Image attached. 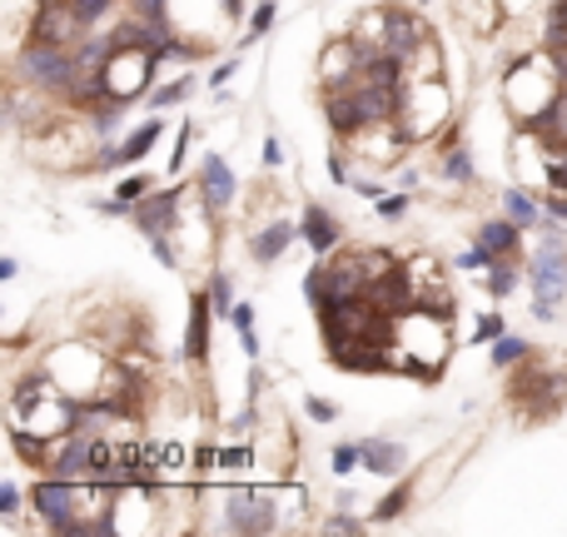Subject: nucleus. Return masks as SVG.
<instances>
[{
	"label": "nucleus",
	"mask_w": 567,
	"mask_h": 537,
	"mask_svg": "<svg viewBox=\"0 0 567 537\" xmlns=\"http://www.w3.org/2000/svg\"><path fill=\"white\" fill-rule=\"evenodd\" d=\"M229 324H234V334H244V328H254V304H234V314H229Z\"/></svg>",
	"instance_id": "obj_55"
},
{
	"label": "nucleus",
	"mask_w": 567,
	"mask_h": 537,
	"mask_svg": "<svg viewBox=\"0 0 567 537\" xmlns=\"http://www.w3.org/2000/svg\"><path fill=\"white\" fill-rule=\"evenodd\" d=\"M374 209H378V219H388V224H398V219H403L408 209H413V189H393V194H384Z\"/></svg>",
	"instance_id": "obj_37"
},
{
	"label": "nucleus",
	"mask_w": 567,
	"mask_h": 537,
	"mask_svg": "<svg viewBox=\"0 0 567 537\" xmlns=\"http://www.w3.org/2000/svg\"><path fill=\"white\" fill-rule=\"evenodd\" d=\"M344 155H348L344 145L328 155V179H334V185H354V175H348V159H344Z\"/></svg>",
	"instance_id": "obj_51"
},
{
	"label": "nucleus",
	"mask_w": 567,
	"mask_h": 537,
	"mask_svg": "<svg viewBox=\"0 0 567 537\" xmlns=\"http://www.w3.org/2000/svg\"><path fill=\"white\" fill-rule=\"evenodd\" d=\"M195 189H199V199H204V209H209V214H224V209L239 199V175H234V169H229V159L219 155V149H209V155H199Z\"/></svg>",
	"instance_id": "obj_10"
},
{
	"label": "nucleus",
	"mask_w": 567,
	"mask_h": 537,
	"mask_svg": "<svg viewBox=\"0 0 567 537\" xmlns=\"http://www.w3.org/2000/svg\"><path fill=\"white\" fill-rule=\"evenodd\" d=\"M348 189H354V194H358V199H368V204H378V199H384V194H388V189H384V185H378V179H358V175H354V185H348Z\"/></svg>",
	"instance_id": "obj_53"
},
{
	"label": "nucleus",
	"mask_w": 567,
	"mask_h": 537,
	"mask_svg": "<svg viewBox=\"0 0 567 537\" xmlns=\"http://www.w3.org/2000/svg\"><path fill=\"white\" fill-rule=\"evenodd\" d=\"M15 80L65 105V90H70V80H75V50H70V45H40V40H25V45L15 50Z\"/></svg>",
	"instance_id": "obj_4"
},
{
	"label": "nucleus",
	"mask_w": 567,
	"mask_h": 537,
	"mask_svg": "<svg viewBox=\"0 0 567 537\" xmlns=\"http://www.w3.org/2000/svg\"><path fill=\"white\" fill-rule=\"evenodd\" d=\"M25 487L15 483V477H6V483H0V517H6V523H15L20 517V503H25Z\"/></svg>",
	"instance_id": "obj_40"
},
{
	"label": "nucleus",
	"mask_w": 567,
	"mask_h": 537,
	"mask_svg": "<svg viewBox=\"0 0 567 537\" xmlns=\"http://www.w3.org/2000/svg\"><path fill=\"white\" fill-rule=\"evenodd\" d=\"M503 214H507V219H517L523 229H543V224H547L543 199H533V189H527V185L503 189Z\"/></svg>",
	"instance_id": "obj_20"
},
{
	"label": "nucleus",
	"mask_w": 567,
	"mask_h": 537,
	"mask_svg": "<svg viewBox=\"0 0 567 537\" xmlns=\"http://www.w3.org/2000/svg\"><path fill=\"white\" fill-rule=\"evenodd\" d=\"M159 60L155 50H115L105 65V85H109V99H125L135 105L139 95H149V80H155Z\"/></svg>",
	"instance_id": "obj_7"
},
{
	"label": "nucleus",
	"mask_w": 567,
	"mask_h": 537,
	"mask_svg": "<svg viewBox=\"0 0 567 537\" xmlns=\"http://www.w3.org/2000/svg\"><path fill=\"white\" fill-rule=\"evenodd\" d=\"M259 413H254V403H244V408H239V413H234V423H229V438H254L259 433Z\"/></svg>",
	"instance_id": "obj_48"
},
{
	"label": "nucleus",
	"mask_w": 567,
	"mask_h": 537,
	"mask_svg": "<svg viewBox=\"0 0 567 537\" xmlns=\"http://www.w3.org/2000/svg\"><path fill=\"white\" fill-rule=\"evenodd\" d=\"M304 298L308 308L324 304V259H314V268H304Z\"/></svg>",
	"instance_id": "obj_43"
},
{
	"label": "nucleus",
	"mask_w": 567,
	"mask_h": 537,
	"mask_svg": "<svg viewBox=\"0 0 567 537\" xmlns=\"http://www.w3.org/2000/svg\"><path fill=\"white\" fill-rule=\"evenodd\" d=\"M298 234H304V244L314 249V259H328L338 244H344V224H338L334 209H324L318 199H308V204H304V219H298Z\"/></svg>",
	"instance_id": "obj_16"
},
{
	"label": "nucleus",
	"mask_w": 567,
	"mask_h": 537,
	"mask_svg": "<svg viewBox=\"0 0 567 537\" xmlns=\"http://www.w3.org/2000/svg\"><path fill=\"white\" fill-rule=\"evenodd\" d=\"M70 6H75L80 25H85V30H95V25H105V20L115 15V6H119V0H70Z\"/></svg>",
	"instance_id": "obj_35"
},
{
	"label": "nucleus",
	"mask_w": 567,
	"mask_h": 537,
	"mask_svg": "<svg viewBox=\"0 0 567 537\" xmlns=\"http://www.w3.org/2000/svg\"><path fill=\"white\" fill-rule=\"evenodd\" d=\"M493 264H497V254L487 244H477V239H473V249H463V254L453 259V268H463V274H487Z\"/></svg>",
	"instance_id": "obj_36"
},
{
	"label": "nucleus",
	"mask_w": 567,
	"mask_h": 537,
	"mask_svg": "<svg viewBox=\"0 0 567 537\" xmlns=\"http://www.w3.org/2000/svg\"><path fill=\"white\" fill-rule=\"evenodd\" d=\"M523 278H527V268H517V259H497V264L483 274V288H487L493 298H513Z\"/></svg>",
	"instance_id": "obj_27"
},
{
	"label": "nucleus",
	"mask_w": 567,
	"mask_h": 537,
	"mask_svg": "<svg viewBox=\"0 0 567 537\" xmlns=\"http://www.w3.org/2000/svg\"><path fill=\"white\" fill-rule=\"evenodd\" d=\"M6 438H10V448H15V457H20L25 467H35V473L45 467V457H50V438H40L35 428H25V423H10V428H6Z\"/></svg>",
	"instance_id": "obj_24"
},
{
	"label": "nucleus",
	"mask_w": 567,
	"mask_h": 537,
	"mask_svg": "<svg viewBox=\"0 0 567 537\" xmlns=\"http://www.w3.org/2000/svg\"><path fill=\"white\" fill-rule=\"evenodd\" d=\"M503 334H507L503 314H483L477 318V328H473V344H493V338H503Z\"/></svg>",
	"instance_id": "obj_46"
},
{
	"label": "nucleus",
	"mask_w": 567,
	"mask_h": 537,
	"mask_svg": "<svg viewBox=\"0 0 567 537\" xmlns=\"http://www.w3.org/2000/svg\"><path fill=\"white\" fill-rule=\"evenodd\" d=\"M274 20H279V0H259V6L249 10V30L239 35V50H249L254 40H264L269 30H274Z\"/></svg>",
	"instance_id": "obj_31"
},
{
	"label": "nucleus",
	"mask_w": 567,
	"mask_h": 537,
	"mask_svg": "<svg viewBox=\"0 0 567 537\" xmlns=\"http://www.w3.org/2000/svg\"><path fill=\"white\" fill-rule=\"evenodd\" d=\"M523 234H527V229L517 224V219H507V214L503 219H483V224L473 229L477 244H487L497 259H517V254H523Z\"/></svg>",
	"instance_id": "obj_19"
},
{
	"label": "nucleus",
	"mask_w": 567,
	"mask_h": 537,
	"mask_svg": "<svg viewBox=\"0 0 567 537\" xmlns=\"http://www.w3.org/2000/svg\"><path fill=\"white\" fill-rule=\"evenodd\" d=\"M195 85H199V75H179V80H169V85H155V90H149V109L185 105V99L195 95Z\"/></svg>",
	"instance_id": "obj_30"
},
{
	"label": "nucleus",
	"mask_w": 567,
	"mask_h": 537,
	"mask_svg": "<svg viewBox=\"0 0 567 537\" xmlns=\"http://www.w3.org/2000/svg\"><path fill=\"white\" fill-rule=\"evenodd\" d=\"M543 209H547V219L567 224V194H563V189H543Z\"/></svg>",
	"instance_id": "obj_50"
},
{
	"label": "nucleus",
	"mask_w": 567,
	"mask_h": 537,
	"mask_svg": "<svg viewBox=\"0 0 567 537\" xmlns=\"http://www.w3.org/2000/svg\"><path fill=\"white\" fill-rule=\"evenodd\" d=\"M214 298H209V288H189V324H185V358L189 364H204L209 358V328H214Z\"/></svg>",
	"instance_id": "obj_14"
},
{
	"label": "nucleus",
	"mask_w": 567,
	"mask_h": 537,
	"mask_svg": "<svg viewBox=\"0 0 567 537\" xmlns=\"http://www.w3.org/2000/svg\"><path fill=\"white\" fill-rule=\"evenodd\" d=\"M259 159H264V169H279V165H284V159H288L284 139H279V135H269V139H264V155H259Z\"/></svg>",
	"instance_id": "obj_52"
},
{
	"label": "nucleus",
	"mask_w": 567,
	"mask_h": 537,
	"mask_svg": "<svg viewBox=\"0 0 567 537\" xmlns=\"http://www.w3.org/2000/svg\"><path fill=\"white\" fill-rule=\"evenodd\" d=\"M239 348H244L249 364H259V354H264V344H259V328H244V334H239Z\"/></svg>",
	"instance_id": "obj_54"
},
{
	"label": "nucleus",
	"mask_w": 567,
	"mask_h": 537,
	"mask_svg": "<svg viewBox=\"0 0 567 537\" xmlns=\"http://www.w3.org/2000/svg\"><path fill=\"white\" fill-rule=\"evenodd\" d=\"M318 90H334V85H354L364 75V45L354 35H334L324 50H318Z\"/></svg>",
	"instance_id": "obj_11"
},
{
	"label": "nucleus",
	"mask_w": 567,
	"mask_h": 537,
	"mask_svg": "<svg viewBox=\"0 0 567 537\" xmlns=\"http://www.w3.org/2000/svg\"><path fill=\"white\" fill-rule=\"evenodd\" d=\"M159 135H165V119H145V125H135L125 139H119V169L125 165H139V159H149V149L159 145Z\"/></svg>",
	"instance_id": "obj_21"
},
{
	"label": "nucleus",
	"mask_w": 567,
	"mask_h": 537,
	"mask_svg": "<svg viewBox=\"0 0 567 537\" xmlns=\"http://www.w3.org/2000/svg\"><path fill=\"white\" fill-rule=\"evenodd\" d=\"M15 274H20V264L6 254V259H0V278H6V284H10V278H15Z\"/></svg>",
	"instance_id": "obj_58"
},
{
	"label": "nucleus",
	"mask_w": 567,
	"mask_h": 537,
	"mask_svg": "<svg viewBox=\"0 0 567 537\" xmlns=\"http://www.w3.org/2000/svg\"><path fill=\"white\" fill-rule=\"evenodd\" d=\"M149 189H155V185H149V175H139V169H129V175H119L115 194L125 199V204H139V199H145Z\"/></svg>",
	"instance_id": "obj_39"
},
{
	"label": "nucleus",
	"mask_w": 567,
	"mask_h": 537,
	"mask_svg": "<svg viewBox=\"0 0 567 537\" xmlns=\"http://www.w3.org/2000/svg\"><path fill=\"white\" fill-rule=\"evenodd\" d=\"M408 278H413V294H418V304H423V308H443V314H453L448 274H443V264H438L433 254L408 259Z\"/></svg>",
	"instance_id": "obj_15"
},
{
	"label": "nucleus",
	"mask_w": 567,
	"mask_h": 537,
	"mask_svg": "<svg viewBox=\"0 0 567 537\" xmlns=\"http://www.w3.org/2000/svg\"><path fill=\"white\" fill-rule=\"evenodd\" d=\"M364 268H368V288H374L378 278L398 274V268H403V259H398L393 249H364Z\"/></svg>",
	"instance_id": "obj_33"
},
{
	"label": "nucleus",
	"mask_w": 567,
	"mask_h": 537,
	"mask_svg": "<svg viewBox=\"0 0 567 537\" xmlns=\"http://www.w3.org/2000/svg\"><path fill=\"white\" fill-rule=\"evenodd\" d=\"M408 503H413V477H403V483H398L393 493H388L384 503L374 507V523H393V517H403Z\"/></svg>",
	"instance_id": "obj_32"
},
{
	"label": "nucleus",
	"mask_w": 567,
	"mask_h": 537,
	"mask_svg": "<svg viewBox=\"0 0 567 537\" xmlns=\"http://www.w3.org/2000/svg\"><path fill=\"white\" fill-rule=\"evenodd\" d=\"M453 10L468 20V30H477V35H497V25H503V15H507L503 0H453Z\"/></svg>",
	"instance_id": "obj_22"
},
{
	"label": "nucleus",
	"mask_w": 567,
	"mask_h": 537,
	"mask_svg": "<svg viewBox=\"0 0 567 537\" xmlns=\"http://www.w3.org/2000/svg\"><path fill=\"white\" fill-rule=\"evenodd\" d=\"M239 60H244V50H234V55H229V60H219V65L209 70V90H224L229 80L239 75Z\"/></svg>",
	"instance_id": "obj_45"
},
{
	"label": "nucleus",
	"mask_w": 567,
	"mask_h": 537,
	"mask_svg": "<svg viewBox=\"0 0 567 537\" xmlns=\"http://www.w3.org/2000/svg\"><path fill=\"white\" fill-rule=\"evenodd\" d=\"M433 35V25H428L423 15H418V10H408V6H393V15H388V55H398L408 65V55H413L418 45H423V40Z\"/></svg>",
	"instance_id": "obj_17"
},
{
	"label": "nucleus",
	"mask_w": 567,
	"mask_h": 537,
	"mask_svg": "<svg viewBox=\"0 0 567 537\" xmlns=\"http://www.w3.org/2000/svg\"><path fill=\"white\" fill-rule=\"evenodd\" d=\"M553 50V60H557V75H563V85H567V40H557V45H547Z\"/></svg>",
	"instance_id": "obj_56"
},
{
	"label": "nucleus",
	"mask_w": 567,
	"mask_h": 537,
	"mask_svg": "<svg viewBox=\"0 0 567 537\" xmlns=\"http://www.w3.org/2000/svg\"><path fill=\"white\" fill-rule=\"evenodd\" d=\"M318 527H324V533H364V517H354V513H328Z\"/></svg>",
	"instance_id": "obj_49"
},
{
	"label": "nucleus",
	"mask_w": 567,
	"mask_h": 537,
	"mask_svg": "<svg viewBox=\"0 0 567 537\" xmlns=\"http://www.w3.org/2000/svg\"><path fill=\"white\" fill-rule=\"evenodd\" d=\"M298 239H304V234H298L294 219L279 214V219H269V224L249 229V259H254L259 268H269V264H279V259H284L288 249L298 244Z\"/></svg>",
	"instance_id": "obj_13"
},
{
	"label": "nucleus",
	"mask_w": 567,
	"mask_h": 537,
	"mask_svg": "<svg viewBox=\"0 0 567 537\" xmlns=\"http://www.w3.org/2000/svg\"><path fill=\"white\" fill-rule=\"evenodd\" d=\"M219 6H224V15H229V20H244V15H249L244 0H219Z\"/></svg>",
	"instance_id": "obj_57"
},
{
	"label": "nucleus",
	"mask_w": 567,
	"mask_h": 537,
	"mask_svg": "<svg viewBox=\"0 0 567 537\" xmlns=\"http://www.w3.org/2000/svg\"><path fill=\"white\" fill-rule=\"evenodd\" d=\"M80 35H85V25H80L75 6H70V0H55V6H35V20H30V35L25 40H40V45H70V50H75Z\"/></svg>",
	"instance_id": "obj_12"
},
{
	"label": "nucleus",
	"mask_w": 567,
	"mask_h": 537,
	"mask_svg": "<svg viewBox=\"0 0 567 537\" xmlns=\"http://www.w3.org/2000/svg\"><path fill=\"white\" fill-rule=\"evenodd\" d=\"M40 368H45V373L60 383V393H70V398H95L99 383H105L109 348L99 354V348H85V344H60V348H50V354L40 358Z\"/></svg>",
	"instance_id": "obj_5"
},
{
	"label": "nucleus",
	"mask_w": 567,
	"mask_h": 537,
	"mask_svg": "<svg viewBox=\"0 0 567 537\" xmlns=\"http://www.w3.org/2000/svg\"><path fill=\"white\" fill-rule=\"evenodd\" d=\"M189 139H195V119H179V135H175V149H169V175H179V169L189 165Z\"/></svg>",
	"instance_id": "obj_38"
},
{
	"label": "nucleus",
	"mask_w": 567,
	"mask_h": 537,
	"mask_svg": "<svg viewBox=\"0 0 567 537\" xmlns=\"http://www.w3.org/2000/svg\"><path fill=\"white\" fill-rule=\"evenodd\" d=\"M204 288H209V298H214V308H219V314H234V304H239V298H234V284H229V268H209V278H204Z\"/></svg>",
	"instance_id": "obj_34"
},
{
	"label": "nucleus",
	"mask_w": 567,
	"mask_h": 537,
	"mask_svg": "<svg viewBox=\"0 0 567 537\" xmlns=\"http://www.w3.org/2000/svg\"><path fill=\"white\" fill-rule=\"evenodd\" d=\"M25 493H30V513H35V523L45 527V533L85 537V517H80V493H85V483L60 477V473H45V467H40L35 483H30Z\"/></svg>",
	"instance_id": "obj_3"
},
{
	"label": "nucleus",
	"mask_w": 567,
	"mask_h": 537,
	"mask_svg": "<svg viewBox=\"0 0 567 537\" xmlns=\"http://www.w3.org/2000/svg\"><path fill=\"white\" fill-rule=\"evenodd\" d=\"M408 80H443V45H438V35H428L408 55Z\"/></svg>",
	"instance_id": "obj_26"
},
{
	"label": "nucleus",
	"mask_w": 567,
	"mask_h": 537,
	"mask_svg": "<svg viewBox=\"0 0 567 537\" xmlns=\"http://www.w3.org/2000/svg\"><path fill=\"white\" fill-rule=\"evenodd\" d=\"M125 99H99V105L95 109H85V115H80V119H85V125H90V135H95V139H115L119 135V125H125Z\"/></svg>",
	"instance_id": "obj_25"
},
{
	"label": "nucleus",
	"mask_w": 567,
	"mask_h": 537,
	"mask_svg": "<svg viewBox=\"0 0 567 537\" xmlns=\"http://www.w3.org/2000/svg\"><path fill=\"white\" fill-rule=\"evenodd\" d=\"M527 358H533V344H527L523 334H503V338H493L487 364H493V368H513V364H527Z\"/></svg>",
	"instance_id": "obj_29"
},
{
	"label": "nucleus",
	"mask_w": 567,
	"mask_h": 537,
	"mask_svg": "<svg viewBox=\"0 0 567 537\" xmlns=\"http://www.w3.org/2000/svg\"><path fill=\"white\" fill-rule=\"evenodd\" d=\"M189 189H195V185H165V189H149V194L135 204V219H129V224H135L145 239H149V234H179V229H185L179 209H185Z\"/></svg>",
	"instance_id": "obj_9"
},
{
	"label": "nucleus",
	"mask_w": 567,
	"mask_h": 537,
	"mask_svg": "<svg viewBox=\"0 0 567 537\" xmlns=\"http://www.w3.org/2000/svg\"><path fill=\"white\" fill-rule=\"evenodd\" d=\"M328 463H334V473H338V477H348L354 467H364V453H358V443H334Z\"/></svg>",
	"instance_id": "obj_42"
},
{
	"label": "nucleus",
	"mask_w": 567,
	"mask_h": 537,
	"mask_svg": "<svg viewBox=\"0 0 567 537\" xmlns=\"http://www.w3.org/2000/svg\"><path fill=\"white\" fill-rule=\"evenodd\" d=\"M284 527V513H279V497L254 493V487H229L224 493V523L219 533H244V537H264Z\"/></svg>",
	"instance_id": "obj_6"
},
{
	"label": "nucleus",
	"mask_w": 567,
	"mask_h": 537,
	"mask_svg": "<svg viewBox=\"0 0 567 537\" xmlns=\"http://www.w3.org/2000/svg\"><path fill=\"white\" fill-rule=\"evenodd\" d=\"M388 15H393V6H368V10H358V15H354V30H348V35H354L358 45L384 50V45H388Z\"/></svg>",
	"instance_id": "obj_23"
},
{
	"label": "nucleus",
	"mask_w": 567,
	"mask_h": 537,
	"mask_svg": "<svg viewBox=\"0 0 567 537\" xmlns=\"http://www.w3.org/2000/svg\"><path fill=\"white\" fill-rule=\"evenodd\" d=\"M328 348V364L344 368V373H393V338H364V334H348L334 338Z\"/></svg>",
	"instance_id": "obj_8"
},
{
	"label": "nucleus",
	"mask_w": 567,
	"mask_h": 537,
	"mask_svg": "<svg viewBox=\"0 0 567 537\" xmlns=\"http://www.w3.org/2000/svg\"><path fill=\"white\" fill-rule=\"evenodd\" d=\"M149 254L159 259V268L179 274V249H175V234H149Z\"/></svg>",
	"instance_id": "obj_41"
},
{
	"label": "nucleus",
	"mask_w": 567,
	"mask_h": 537,
	"mask_svg": "<svg viewBox=\"0 0 567 537\" xmlns=\"http://www.w3.org/2000/svg\"><path fill=\"white\" fill-rule=\"evenodd\" d=\"M254 463H259V448L249 443V438H234V443L219 448V473L224 477H244Z\"/></svg>",
	"instance_id": "obj_28"
},
{
	"label": "nucleus",
	"mask_w": 567,
	"mask_h": 537,
	"mask_svg": "<svg viewBox=\"0 0 567 537\" xmlns=\"http://www.w3.org/2000/svg\"><path fill=\"white\" fill-rule=\"evenodd\" d=\"M557 90H563V75H557L553 50L543 45V50H533V55H517L513 65H507V75H503V105L513 109L517 125H527L537 109L553 105Z\"/></svg>",
	"instance_id": "obj_1"
},
{
	"label": "nucleus",
	"mask_w": 567,
	"mask_h": 537,
	"mask_svg": "<svg viewBox=\"0 0 567 537\" xmlns=\"http://www.w3.org/2000/svg\"><path fill=\"white\" fill-rule=\"evenodd\" d=\"M358 453H364V467L374 477H398L408 467V448L398 443V438H384V433L358 438Z\"/></svg>",
	"instance_id": "obj_18"
},
{
	"label": "nucleus",
	"mask_w": 567,
	"mask_h": 537,
	"mask_svg": "<svg viewBox=\"0 0 567 537\" xmlns=\"http://www.w3.org/2000/svg\"><path fill=\"white\" fill-rule=\"evenodd\" d=\"M125 10L145 20H169V0H125Z\"/></svg>",
	"instance_id": "obj_47"
},
{
	"label": "nucleus",
	"mask_w": 567,
	"mask_h": 537,
	"mask_svg": "<svg viewBox=\"0 0 567 537\" xmlns=\"http://www.w3.org/2000/svg\"><path fill=\"white\" fill-rule=\"evenodd\" d=\"M398 129L408 145H433L438 135L453 129V90L443 80H408L403 105H398Z\"/></svg>",
	"instance_id": "obj_2"
},
{
	"label": "nucleus",
	"mask_w": 567,
	"mask_h": 537,
	"mask_svg": "<svg viewBox=\"0 0 567 537\" xmlns=\"http://www.w3.org/2000/svg\"><path fill=\"white\" fill-rule=\"evenodd\" d=\"M304 413H308V423H338V403H328V398H318V393L304 398Z\"/></svg>",
	"instance_id": "obj_44"
},
{
	"label": "nucleus",
	"mask_w": 567,
	"mask_h": 537,
	"mask_svg": "<svg viewBox=\"0 0 567 537\" xmlns=\"http://www.w3.org/2000/svg\"><path fill=\"white\" fill-rule=\"evenodd\" d=\"M418 185V169H398V189H413Z\"/></svg>",
	"instance_id": "obj_59"
}]
</instances>
